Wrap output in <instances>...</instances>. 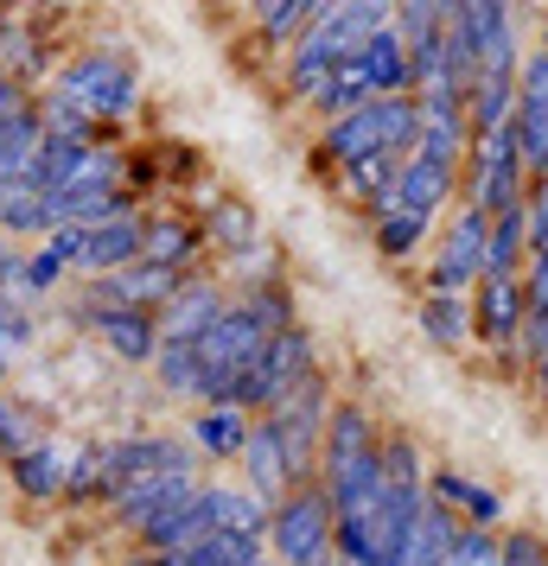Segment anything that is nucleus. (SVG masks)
Returning a JSON list of instances; mask_svg holds the SVG:
<instances>
[{
	"label": "nucleus",
	"mask_w": 548,
	"mask_h": 566,
	"mask_svg": "<svg viewBox=\"0 0 548 566\" xmlns=\"http://www.w3.org/2000/svg\"><path fill=\"white\" fill-rule=\"evenodd\" d=\"M230 306V286L205 281V274H185V286L173 293V306L159 312V344H198V337L224 318Z\"/></svg>",
	"instance_id": "nucleus-18"
},
{
	"label": "nucleus",
	"mask_w": 548,
	"mask_h": 566,
	"mask_svg": "<svg viewBox=\"0 0 548 566\" xmlns=\"http://www.w3.org/2000/svg\"><path fill=\"white\" fill-rule=\"evenodd\" d=\"M485 235H492V217L453 205V217L441 223L434 249H427V293H459V300H472V286L485 281Z\"/></svg>",
	"instance_id": "nucleus-10"
},
{
	"label": "nucleus",
	"mask_w": 548,
	"mask_h": 566,
	"mask_svg": "<svg viewBox=\"0 0 548 566\" xmlns=\"http://www.w3.org/2000/svg\"><path fill=\"white\" fill-rule=\"evenodd\" d=\"M268 547H261L256 535H210V541H198V547H185V560L192 566H249V560H261Z\"/></svg>",
	"instance_id": "nucleus-39"
},
{
	"label": "nucleus",
	"mask_w": 548,
	"mask_h": 566,
	"mask_svg": "<svg viewBox=\"0 0 548 566\" xmlns=\"http://www.w3.org/2000/svg\"><path fill=\"white\" fill-rule=\"evenodd\" d=\"M459 205L478 210V217H504V210L529 205V166L517 154V134L497 128L478 134L466 147V166H459Z\"/></svg>",
	"instance_id": "nucleus-7"
},
{
	"label": "nucleus",
	"mask_w": 548,
	"mask_h": 566,
	"mask_svg": "<svg viewBox=\"0 0 548 566\" xmlns=\"http://www.w3.org/2000/svg\"><path fill=\"white\" fill-rule=\"evenodd\" d=\"M154 376H159V388H166V395L198 401V350H192V344H159Z\"/></svg>",
	"instance_id": "nucleus-38"
},
{
	"label": "nucleus",
	"mask_w": 548,
	"mask_h": 566,
	"mask_svg": "<svg viewBox=\"0 0 548 566\" xmlns=\"http://www.w3.org/2000/svg\"><path fill=\"white\" fill-rule=\"evenodd\" d=\"M0 71L13 83H27V90H45L52 83V45H45V32L7 13V27H0Z\"/></svg>",
	"instance_id": "nucleus-27"
},
{
	"label": "nucleus",
	"mask_w": 548,
	"mask_h": 566,
	"mask_svg": "<svg viewBox=\"0 0 548 566\" xmlns=\"http://www.w3.org/2000/svg\"><path fill=\"white\" fill-rule=\"evenodd\" d=\"M236 464H242V490H249V496H261L268 510H275V503L293 490L288 452H281V433H275V420H268V413L249 427V446H242V459H236Z\"/></svg>",
	"instance_id": "nucleus-21"
},
{
	"label": "nucleus",
	"mask_w": 548,
	"mask_h": 566,
	"mask_svg": "<svg viewBox=\"0 0 548 566\" xmlns=\"http://www.w3.org/2000/svg\"><path fill=\"white\" fill-rule=\"evenodd\" d=\"M548 357V312H529V332H523V363Z\"/></svg>",
	"instance_id": "nucleus-48"
},
{
	"label": "nucleus",
	"mask_w": 548,
	"mask_h": 566,
	"mask_svg": "<svg viewBox=\"0 0 548 566\" xmlns=\"http://www.w3.org/2000/svg\"><path fill=\"white\" fill-rule=\"evenodd\" d=\"M268 560L275 566H325L339 554V528H332V496L325 484H300L268 510Z\"/></svg>",
	"instance_id": "nucleus-5"
},
{
	"label": "nucleus",
	"mask_w": 548,
	"mask_h": 566,
	"mask_svg": "<svg viewBox=\"0 0 548 566\" xmlns=\"http://www.w3.org/2000/svg\"><path fill=\"white\" fill-rule=\"evenodd\" d=\"M319 376V344L307 325H293V332H275L268 344H261V357L242 369V382H236L230 408H242L249 420H261V413H275L288 395H300V388Z\"/></svg>",
	"instance_id": "nucleus-4"
},
{
	"label": "nucleus",
	"mask_w": 548,
	"mask_h": 566,
	"mask_svg": "<svg viewBox=\"0 0 548 566\" xmlns=\"http://www.w3.org/2000/svg\"><path fill=\"white\" fill-rule=\"evenodd\" d=\"M45 90L64 96L90 128H103V134L141 115V64L122 45H83V52H71L64 64H52Z\"/></svg>",
	"instance_id": "nucleus-2"
},
{
	"label": "nucleus",
	"mask_w": 548,
	"mask_h": 566,
	"mask_svg": "<svg viewBox=\"0 0 548 566\" xmlns=\"http://www.w3.org/2000/svg\"><path fill=\"white\" fill-rule=\"evenodd\" d=\"M395 172H402V159H390V154L351 159V166H339V198L358 205L364 217H376V210L395 205Z\"/></svg>",
	"instance_id": "nucleus-28"
},
{
	"label": "nucleus",
	"mask_w": 548,
	"mask_h": 566,
	"mask_svg": "<svg viewBox=\"0 0 548 566\" xmlns=\"http://www.w3.org/2000/svg\"><path fill=\"white\" fill-rule=\"evenodd\" d=\"M427 496L441 503V510H453L466 528H497L504 522V496H497L492 484H478V478H466V471H427Z\"/></svg>",
	"instance_id": "nucleus-24"
},
{
	"label": "nucleus",
	"mask_w": 548,
	"mask_h": 566,
	"mask_svg": "<svg viewBox=\"0 0 548 566\" xmlns=\"http://www.w3.org/2000/svg\"><path fill=\"white\" fill-rule=\"evenodd\" d=\"M58 230V210H52V198L39 191L32 179H7L0 185V235L7 242H45V235Z\"/></svg>",
	"instance_id": "nucleus-26"
},
{
	"label": "nucleus",
	"mask_w": 548,
	"mask_h": 566,
	"mask_svg": "<svg viewBox=\"0 0 548 566\" xmlns=\"http://www.w3.org/2000/svg\"><path fill=\"white\" fill-rule=\"evenodd\" d=\"M192 490H198V478H147V484H134V490H122V496H108L103 510L115 515V522H122L134 541H141V535L159 522V515L179 510Z\"/></svg>",
	"instance_id": "nucleus-22"
},
{
	"label": "nucleus",
	"mask_w": 548,
	"mask_h": 566,
	"mask_svg": "<svg viewBox=\"0 0 548 566\" xmlns=\"http://www.w3.org/2000/svg\"><path fill=\"white\" fill-rule=\"evenodd\" d=\"M141 230H147V210H141V205L122 210V217H108V223H96V230H83L77 274L103 281V274H122V268H134V261H141Z\"/></svg>",
	"instance_id": "nucleus-19"
},
{
	"label": "nucleus",
	"mask_w": 548,
	"mask_h": 566,
	"mask_svg": "<svg viewBox=\"0 0 548 566\" xmlns=\"http://www.w3.org/2000/svg\"><path fill=\"white\" fill-rule=\"evenodd\" d=\"M27 115H39V90H27V83H13L0 71V122H27Z\"/></svg>",
	"instance_id": "nucleus-45"
},
{
	"label": "nucleus",
	"mask_w": 548,
	"mask_h": 566,
	"mask_svg": "<svg viewBox=\"0 0 548 566\" xmlns=\"http://www.w3.org/2000/svg\"><path fill=\"white\" fill-rule=\"evenodd\" d=\"M434 235H441L434 217H415V210H402V205H390V210H376V217H370V242H376V255H383V261L421 255Z\"/></svg>",
	"instance_id": "nucleus-29"
},
{
	"label": "nucleus",
	"mask_w": 548,
	"mask_h": 566,
	"mask_svg": "<svg viewBox=\"0 0 548 566\" xmlns=\"http://www.w3.org/2000/svg\"><path fill=\"white\" fill-rule=\"evenodd\" d=\"M313 13H319V0H261L249 20H256L261 45H293L300 32L313 27Z\"/></svg>",
	"instance_id": "nucleus-36"
},
{
	"label": "nucleus",
	"mask_w": 548,
	"mask_h": 566,
	"mask_svg": "<svg viewBox=\"0 0 548 566\" xmlns=\"http://www.w3.org/2000/svg\"><path fill=\"white\" fill-rule=\"evenodd\" d=\"M529 261V205L492 217V235H485V274H523Z\"/></svg>",
	"instance_id": "nucleus-33"
},
{
	"label": "nucleus",
	"mask_w": 548,
	"mask_h": 566,
	"mask_svg": "<svg viewBox=\"0 0 548 566\" xmlns=\"http://www.w3.org/2000/svg\"><path fill=\"white\" fill-rule=\"evenodd\" d=\"M497 535L504 528H459V541L446 547L441 566H497Z\"/></svg>",
	"instance_id": "nucleus-42"
},
{
	"label": "nucleus",
	"mask_w": 548,
	"mask_h": 566,
	"mask_svg": "<svg viewBox=\"0 0 548 566\" xmlns=\"http://www.w3.org/2000/svg\"><path fill=\"white\" fill-rule=\"evenodd\" d=\"M147 478H198V452L185 433H122L96 446V484L103 503L122 490L147 484Z\"/></svg>",
	"instance_id": "nucleus-6"
},
{
	"label": "nucleus",
	"mask_w": 548,
	"mask_h": 566,
	"mask_svg": "<svg viewBox=\"0 0 548 566\" xmlns=\"http://www.w3.org/2000/svg\"><path fill=\"white\" fill-rule=\"evenodd\" d=\"M523 332H529L523 274H485V281L472 286V344L492 350L504 369H529L523 363Z\"/></svg>",
	"instance_id": "nucleus-9"
},
{
	"label": "nucleus",
	"mask_w": 548,
	"mask_h": 566,
	"mask_svg": "<svg viewBox=\"0 0 548 566\" xmlns=\"http://www.w3.org/2000/svg\"><path fill=\"white\" fill-rule=\"evenodd\" d=\"M415 318L427 344H441V350H466L472 344V300H459V293H421Z\"/></svg>",
	"instance_id": "nucleus-31"
},
{
	"label": "nucleus",
	"mask_w": 548,
	"mask_h": 566,
	"mask_svg": "<svg viewBox=\"0 0 548 566\" xmlns=\"http://www.w3.org/2000/svg\"><path fill=\"white\" fill-rule=\"evenodd\" d=\"M77 318H83V332H96V344H103L108 357L154 369V357H159V318L154 312H115V306L77 300Z\"/></svg>",
	"instance_id": "nucleus-15"
},
{
	"label": "nucleus",
	"mask_w": 548,
	"mask_h": 566,
	"mask_svg": "<svg viewBox=\"0 0 548 566\" xmlns=\"http://www.w3.org/2000/svg\"><path fill=\"white\" fill-rule=\"evenodd\" d=\"M64 274H71V261L58 255L52 242L27 249V300H45V293H58V286H64Z\"/></svg>",
	"instance_id": "nucleus-41"
},
{
	"label": "nucleus",
	"mask_w": 548,
	"mask_h": 566,
	"mask_svg": "<svg viewBox=\"0 0 548 566\" xmlns=\"http://www.w3.org/2000/svg\"><path fill=\"white\" fill-rule=\"evenodd\" d=\"M45 413L32 408L27 395H7L0 388V464H13V459H27L32 446H45Z\"/></svg>",
	"instance_id": "nucleus-32"
},
{
	"label": "nucleus",
	"mask_w": 548,
	"mask_h": 566,
	"mask_svg": "<svg viewBox=\"0 0 548 566\" xmlns=\"http://www.w3.org/2000/svg\"><path fill=\"white\" fill-rule=\"evenodd\" d=\"M198 230H205V249H217L224 261L249 255V249H261L268 235H261V217L249 198H236V191H224V198H210V210L198 217Z\"/></svg>",
	"instance_id": "nucleus-23"
},
{
	"label": "nucleus",
	"mask_w": 548,
	"mask_h": 566,
	"mask_svg": "<svg viewBox=\"0 0 548 566\" xmlns=\"http://www.w3.org/2000/svg\"><path fill=\"white\" fill-rule=\"evenodd\" d=\"M185 286V274H166V268H147V261H134L122 274H103V281H83L77 300L90 306H115V312H166L173 306V293Z\"/></svg>",
	"instance_id": "nucleus-14"
},
{
	"label": "nucleus",
	"mask_w": 548,
	"mask_h": 566,
	"mask_svg": "<svg viewBox=\"0 0 548 566\" xmlns=\"http://www.w3.org/2000/svg\"><path fill=\"white\" fill-rule=\"evenodd\" d=\"M529 382H536V395H542V408H548V357L529 363Z\"/></svg>",
	"instance_id": "nucleus-49"
},
{
	"label": "nucleus",
	"mask_w": 548,
	"mask_h": 566,
	"mask_svg": "<svg viewBox=\"0 0 548 566\" xmlns=\"http://www.w3.org/2000/svg\"><path fill=\"white\" fill-rule=\"evenodd\" d=\"M383 459V427L364 401H332L325 413V452H319V484H339L351 471Z\"/></svg>",
	"instance_id": "nucleus-12"
},
{
	"label": "nucleus",
	"mask_w": 548,
	"mask_h": 566,
	"mask_svg": "<svg viewBox=\"0 0 548 566\" xmlns=\"http://www.w3.org/2000/svg\"><path fill=\"white\" fill-rule=\"evenodd\" d=\"M421 147V103L415 96H383V103H364L351 108L344 122H325L319 128V166H351V159H370V154H390V159H409Z\"/></svg>",
	"instance_id": "nucleus-3"
},
{
	"label": "nucleus",
	"mask_w": 548,
	"mask_h": 566,
	"mask_svg": "<svg viewBox=\"0 0 548 566\" xmlns=\"http://www.w3.org/2000/svg\"><path fill=\"white\" fill-rule=\"evenodd\" d=\"M77 446L83 439H45V446H32L27 459L7 464V478H13V490L27 496V503H64L71 496V464H77Z\"/></svg>",
	"instance_id": "nucleus-20"
},
{
	"label": "nucleus",
	"mask_w": 548,
	"mask_h": 566,
	"mask_svg": "<svg viewBox=\"0 0 548 566\" xmlns=\"http://www.w3.org/2000/svg\"><path fill=\"white\" fill-rule=\"evenodd\" d=\"M510 115H517V77H478V83L466 90V122H472V140H478V134L510 128Z\"/></svg>",
	"instance_id": "nucleus-34"
},
{
	"label": "nucleus",
	"mask_w": 548,
	"mask_h": 566,
	"mask_svg": "<svg viewBox=\"0 0 548 566\" xmlns=\"http://www.w3.org/2000/svg\"><path fill=\"white\" fill-rule=\"evenodd\" d=\"M205 230H198V217H185V210H147V230H141V261L147 268H166V274H198V261H205Z\"/></svg>",
	"instance_id": "nucleus-17"
},
{
	"label": "nucleus",
	"mask_w": 548,
	"mask_h": 566,
	"mask_svg": "<svg viewBox=\"0 0 548 566\" xmlns=\"http://www.w3.org/2000/svg\"><path fill=\"white\" fill-rule=\"evenodd\" d=\"M523 293H529V312H548V235L529 242V261H523Z\"/></svg>",
	"instance_id": "nucleus-44"
},
{
	"label": "nucleus",
	"mask_w": 548,
	"mask_h": 566,
	"mask_svg": "<svg viewBox=\"0 0 548 566\" xmlns=\"http://www.w3.org/2000/svg\"><path fill=\"white\" fill-rule=\"evenodd\" d=\"M459 528H466V522L427 496V510L415 515V528H409V541H402V566H441L446 547L459 541Z\"/></svg>",
	"instance_id": "nucleus-30"
},
{
	"label": "nucleus",
	"mask_w": 548,
	"mask_h": 566,
	"mask_svg": "<svg viewBox=\"0 0 548 566\" xmlns=\"http://www.w3.org/2000/svg\"><path fill=\"white\" fill-rule=\"evenodd\" d=\"M325 413H332V382L319 369L313 382L288 395L281 408L268 413L275 433H281V452H288V471H293V490L300 484H319V452H325Z\"/></svg>",
	"instance_id": "nucleus-11"
},
{
	"label": "nucleus",
	"mask_w": 548,
	"mask_h": 566,
	"mask_svg": "<svg viewBox=\"0 0 548 566\" xmlns=\"http://www.w3.org/2000/svg\"><path fill=\"white\" fill-rule=\"evenodd\" d=\"M39 140H45L39 115H27V122H0V185H7V179H27Z\"/></svg>",
	"instance_id": "nucleus-37"
},
{
	"label": "nucleus",
	"mask_w": 548,
	"mask_h": 566,
	"mask_svg": "<svg viewBox=\"0 0 548 566\" xmlns=\"http://www.w3.org/2000/svg\"><path fill=\"white\" fill-rule=\"evenodd\" d=\"M32 337H39L32 300H20V293H0V350H7V357H27Z\"/></svg>",
	"instance_id": "nucleus-40"
},
{
	"label": "nucleus",
	"mask_w": 548,
	"mask_h": 566,
	"mask_svg": "<svg viewBox=\"0 0 548 566\" xmlns=\"http://www.w3.org/2000/svg\"><path fill=\"white\" fill-rule=\"evenodd\" d=\"M383 484L395 496H427V459L409 433H383Z\"/></svg>",
	"instance_id": "nucleus-35"
},
{
	"label": "nucleus",
	"mask_w": 548,
	"mask_h": 566,
	"mask_svg": "<svg viewBox=\"0 0 548 566\" xmlns=\"http://www.w3.org/2000/svg\"><path fill=\"white\" fill-rule=\"evenodd\" d=\"M390 27H395V7H383V0H319L313 27L300 32L288 45V57H281L288 103H313L344 57H358L376 32H390Z\"/></svg>",
	"instance_id": "nucleus-1"
},
{
	"label": "nucleus",
	"mask_w": 548,
	"mask_h": 566,
	"mask_svg": "<svg viewBox=\"0 0 548 566\" xmlns=\"http://www.w3.org/2000/svg\"><path fill=\"white\" fill-rule=\"evenodd\" d=\"M7 376H13V357H7V350H0V382H7Z\"/></svg>",
	"instance_id": "nucleus-50"
},
{
	"label": "nucleus",
	"mask_w": 548,
	"mask_h": 566,
	"mask_svg": "<svg viewBox=\"0 0 548 566\" xmlns=\"http://www.w3.org/2000/svg\"><path fill=\"white\" fill-rule=\"evenodd\" d=\"M523 13L504 0H453L446 7V32L459 39L478 64V77H517L523 71Z\"/></svg>",
	"instance_id": "nucleus-8"
},
{
	"label": "nucleus",
	"mask_w": 548,
	"mask_h": 566,
	"mask_svg": "<svg viewBox=\"0 0 548 566\" xmlns=\"http://www.w3.org/2000/svg\"><path fill=\"white\" fill-rule=\"evenodd\" d=\"M249 427H256V420L224 401V408H198V413H192L185 439H192V452H198V459L236 464V459H242V446H249Z\"/></svg>",
	"instance_id": "nucleus-25"
},
{
	"label": "nucleus",
	"mask_w": 548,
	"mask_h": 566,
	"mask_svg": "<svg viewBox=\"0 0 548 566\" xmlns=\"http://www.w3.org/2000/svg\"><path fill=\"white\" fill-rule=\"evenodd\" d=\"M0 27H7V7H0Z\"/></svg>",
	"instance_id": "nucleus-53"
},
{
	"label": "nucleus",
	"mask_w": 548,
	"mask_h": 566,
	"mask_svg": "<svg viewBox=\"0 0 548 566\" xmlns=\"http://www.w3.org/2000/svg\"><path fill=\"white\" fill-rule=\"evenodd\" d=\"M542 52H548V27H542Z\"/></svg>",
	"instance_id": "nucleus-52"
},
{
	"label": "nucleus",
	"mask_w": 548,
	"mask_h": 566,
	"mask_svg": "<svg viewBox=\"0 0 548 566\" xmlns=\"http://www.w3.org/2000/svg\"><path fill=\"white\" fill-rule=\"evenodd\" d=\"M325 566H344V560H339V554H332V560H325Z\"/></svg>",
	"instance_id": "nucleus-51"
},
{
	"label": "nucleus",
	"mask_w": 548,
	"mask_h": 566,
	"mask_svg": "<svg viewBox=\"0 0 548 566\" xmlns=\"http://www.w3.org/2000/svg\"><path fill=\"white\" fill-rule=\"evenodd\" d=\"M510 134H517V154H523V166H529V185H536L548 172V52L542 45L523 57V71H517V115H510Z\"/></svg>",
	"instance_id": "nucleus-13"
},
{
	"label": "nucleus",
	"mask_w": 548,
	"mask_h": 566,
	"mask_svg": "<svg viewBox=\"0 0 548 566\" xmlns=\"http://www.w3.org/2000/svg\"><path fill=\"white\" fill-rule=\"evenodd\" d=\"M536 235H548V172L529 185V242H536Z\"/></svg>",
	"instance_id": "nucleus-47"
},
{
	"label": "nucleus",
	"mask_w": 548,
	"mask_h": 566,
	"mask_svg": "<svg viewBox=\"0 0 548 566\" xmlns=\"http://www.w3.org/2000/svg\"><path fill=\"white\" fill-rule=\"evenodd\" d=\"M0 293H20L27 300V249L0 235Z\"/></svg>",
	"instance_id": "nucleus-46"
},
{
	"label": "nucleus",
	"mask_w": 548,
	"mask_h": 566,
	"mask_svg": "<svg viewBox=\"0 0 548 566\" xmlns=\"http://www.w3.org/2000/svg\"><path fill=\"white\" fill-rule=\"evenodd\" d=\"M497 566H548V541L529 528H504L497 535Z\"/></svg>",
	"instance_id": "nucleus-43"
},
{
	"label": "nucleus",
	"mask_w": 548,
	"mask_h": 566,
	"mask_svg": "<svg viewBox=\"0 0 548 566\" xmlns=\"http://www.w3.org/2000/svg\"><path fill=\"white\" fill-rule=\"evenodd\" d=\"M395 205L441 223L446 205H459V159H441V154H421L415 147L402 159V172H395Z\"/></svg>",
	"instance_id": "nucleus-16"
}]
</instances>
